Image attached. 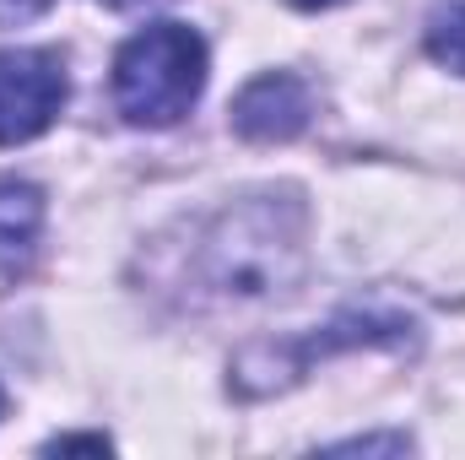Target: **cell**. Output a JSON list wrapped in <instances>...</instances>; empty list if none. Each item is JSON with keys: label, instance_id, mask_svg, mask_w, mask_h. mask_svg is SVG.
<instances>
[{"label": "cell", "instance_id": "8992f818", "mask_svg": "<svg viewBox=\"0 0 465 460\" xmlns=\"http://www.w3.org/2000/svg\"><path fill=\"white\" fill-rule=\"evenodd\" d=\"M428 55H433L439 65H450V71L465 76V0L433 16V27H428Z\"/></svg>", "mask_w": 465, "mask_h": 460}, {"label": "cell", "instance_id": "ba28073f", "mask_svg": "<svg viewBox=\"0 0 465 460\" xmlns=\"http://www.w3.org/2000/svg\"><path fill=\"white\" fill-rule=\"evenodd\" d=\"M331 450H390V455H406L411 439H406V434H390V439H341V445H331Z\"/></svg>", "mask_w": 465, "mask_h": 460}, {"label": "cell", "instance_id": "30bf717a", "mask_svg": "<svg viewBox=\"0 0 465 460\" xmlns=\"http://www.w3.org/2000/svg\"><path fill=\"white\" fill-rule=\"evenodd\" d=\"M109 11H135V5H152V0H104Z\"/></svg>", "mask_w": 465, "mask_h": 460}, {"label": "cell", "instance_id": "3957f363", "mask_svg": "<svg viewBox=\"0 0 465 460\" xmlns=\"http://www.w3.org/2000/svg\"><path fill=\"white\" fill-rule=\"evenodd\" d=\"M65 65L54 49H0V146L38 141L65 109Z\"/></svg>", "mask_w": 465, "mask_h": 460}, {"label": "cell", "instance_id": "6da1fadb", "mask_svg": "<svg viewBox=\"0 0 465 460\" xmlns=\"http://www.w3.org/2000/svg\"><path fill=\"white\" fill-rule=\"evenodd\" d=\"M303 271V206L292 195H254L190 233V304L287 298Z\"/></svg>", "mask_w": 465, "mask_h": 460}, {"label": "cell", "instance_id": "7a4b0ae2", "mask_svg": "<svg viewBox=\"0 0 465 460\" xmlns=\"http://www.w3.org/2000/svg\"><path fill=\"white\" fill-rule=\"evenodd\" d=\"M206 87V38L184 22H152L114 55V104L130 125L168 130Z\"/></svg>", "mask_w": 465, "mask_h": 460}, {"label": "cell", "instance_id": "8fae6325", "mask_svg": "<svg viewBox=\"0 0 465 460\" xmlns=\"http://www.w3.org/2000/svg\"><path fill=\"white\" fill-rule=\"evenodd\" d=\"M5 5H22V11H38V5H49V0H5Z\"/></svg>", "mask_w": 465, "mask_h": 460}, {"label": "cell", "instance_id": "9c48e42d", "mask_svg": "<svg viewBox=\"0 0 465 460\" xmlns=\"http://www.w3.org/2000/svg\"><path fill=\"white\" fill-rule=\"evenodd\" d=\"M298 11H331V5H347V0H292Z\"/></svg>", "mask_w": 465, "mask_h": 460}, {"label": "cell", "instance_id": "5b68a950", "mask_svg": "<svg viewBox=\"0 0 465 460\" xmlns=\"http://www.w3.org/2000/svg\"><path fill=\"white\" fill-rule=\"evenodd\" d=\"M44 238V190L27 179H0V276H22Z\"/></svg>", "mask_w": 465, "mask_h": 460}, {"label": "cell", "instance_id": "52a82bcc", "mask_svg": "<svg viewBox=\"0 0 465 460\" xmlns=\"http://www.w3.org/2000/svg\"><path fill=\"white\" fill-rule=\"evenodd\" d=\"M44 450H49V455H109L114 445H109L104 434H60V439H49Z\"/></svg>", "mask_w": 465, "mask_h": 460}, {"label": "cell", "instance_id": "277c9868", "mask_svg": "<svg viewBox=\"0 0 465 460\" xmlns=\"http://www.w3.org/2000/svg\"><path fill=\"white\" fill-rule=\"evenodd\" d=\"M309 115H314V98L292 71H265L232 98V130L243 141H292L309 130Z\"/></svg>", "mask_w": 465, "mask_h": 460}, {"label": "cell", "instance_id": "7c38bea8", "mask_svg": "<svg viewBox=\"0 0 465 460\" xmlns=\"http://www.w3.org/2000/svg\"><path fill=\"white\" fill-rule=\"evenodd\" d=\"M0 412H5V390H0Z\"/></svg>", "mask_w": 465, "mask_h": 460}]
</instances>
